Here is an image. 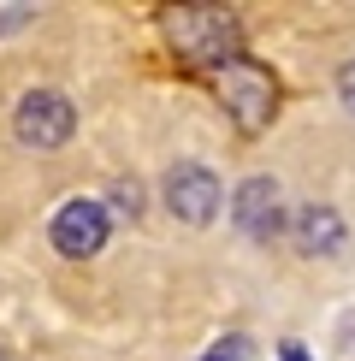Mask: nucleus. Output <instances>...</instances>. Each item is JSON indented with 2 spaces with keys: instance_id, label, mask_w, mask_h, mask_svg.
<instances>
[{
  "instance_id": "9",
  "label": "nucleus",
  "mask_w": 355,
  "mask_h": 361,
  "mask_svg": "<svg viewBox=\"0 0 355 361\" xmlns=\"http://www.w3.org/2000/svg\"><path fill=\"white\" fill-rule=\"evenodd\" d=\"M337 95H344V107L355 113V59H349L344 71H337Z\"/></svg>"
},
{
  "instance_id": "7",
  "label": "nucleus",
  "mask_w": 355,
  "mask_h": 361,
  "mask_svg": "<svg viewBox=\"0 0 355 361\" xmlns=\"http://www.w3.org/2000/svg\"><path fill=\"white\" fill-rule=\"evenodd\" d=\"M290 243L302 249V255H332V249H344V219H337V207H325V202L296 207V214H290Z\"/></svg>"
},
{
  "instance_id": "5",
  "label": "nucleus",
  "mask_w": 355,
  "mask_h": 361,
  "mask_svg": "<svg viewBox=\"0 0 355 361\" xmlns=\"http://www.w3.org/2000/svg\"><path fill=\"white\" fill-rule=\"evenodd\" d=\"M160 195H166L172 219H184V225H207L219 214V202H225L219 178L207 166H196V160H178V166L166 172V184H160Z\"/></svg>"
},
{
  "instance_id": "10",
  "label": "nucleus",
  "mask_w": 355,
  "mask_h": 361,
  "mask_svg": "<svg viewBox=\"0 0 355 361\" xmlns=\"http://www.w3.org/2000/svg\"><path fill=\"white\" fill-rule=\"evenodd\" d=\"M278 361H308V355H302V343H285V350H278Z\"/></svg>"
},
{
  "instance_id": "3",
  "label": "nucleus",
  "mask_w": 355,
  "mask_h": 361,
  "mask_svg": "<svg viewBox=\"0 0 355 361\" xmlns=\"http://www.w3.org/2000/svg\"><path fill=\"white\" fill-rule=\"evenodd\" d=\"M48 237H54V249L66 255V261H89V255L107 249V207H101L95 195H71V202H59Z\"/></svg>"
},
{
  "instance_id": "4",
  "label": "nucleus",
  "mask_w": 355,
  "mask_h": 361,
  "mask_svg": "<svg viewBox=\"0 0 355 361\" xmlns=\"http://www.w3.org/2000/svg\"><path fill=\"white\" fill-rule=\"evenodd\" d=\"M71 125H77V113H71V101L59 89H30L12 107V130H18L24 148H59L71 137Z\"/></svg>"
},
{
  "instance_id": "11",
  "label": "nucleus",
  "mask_w": 355,
  "mask_h": 361,
  "mask_svg": "<svg viewBox=\"0 0 355 361\" xmlns=\"http://www.w3.org/2000/svg\"><path fill=\"white\" fill-rule=\"evenodd\" d=\"M0 361H6V343H0Z\"/></svg>"
},
{
  "instance_id": "8",
  "label": "nucleus",
  "mask_w": 355,
  "mask_h": 361,
  "mask_svg": "<svg viewBox=\"0 0 355 361\" xmlns=\"http://www.w3.org/2000/svg\"><path fill=\"white\" fill-rule=\"evenodd\" d=\"M113 202H118V207H125V214H130V219H137V214H142V190H137V184H118V190H113Z\"/></svg>"
},
{
  "instance_id": "6",
  "label": "nucleus",
  "mask_w": 355,
  "mask_h": 361,
  "mask_svg": "<svg viewBox=\"0 0 355 361\" xmlns=\"http://www.w3.org/2000/svg\"><path fill=\"white\" fill-rule=\"evenodd\" d=\"M231 219H237V231H243L249 243H273V237L285 231V190H278L273 178H249V184H237Z\"/></svg>"
},
{
  "instance_id": "12",
  "label": "nucleus",
  "mask_w": 355,
  "mask_h": 361,
  "mask_svg": "<svg viewBox=\"0 0 355 361\" xmlns=\"http://www.w3.org/2000/svg\"><path fill=\"white\" fill-rule=\"evenodd\" d=\"M207 361H225V355H207Z\"/></svg>"
},
{
  "instance_id": "1",
  "label": "nucleus",
  "mask_w": 355,
  "mask_h": 361,
  "mask_svg": "<svg viewBox=\"0 0 355 361\" xmlns=\"http://www.w3.org/2000/svg\"><path fill=\"white\" fill-rule=\"evenodd\" d=\"M160 30L178 48V59L201 71H231L243 59V42H237V18L225 6H166L160 12Z\"/></svg>"
},
{
  "instance_id": "2",
  "label": "nucleus",
  "mask_w": 355,
  "mask_h": 361,
  "mask_svg": "<svg viewBox=\"0 0 355 361\" xmlns=\"http://www.w3.org/2000/svg\"><path fill=\"white\" fill-rule=\"evenodd\" d=\"M219 101H225V113L237 118V130H261L266 118H273V107H278V83H273L266 66L237 59L231 71H219Z\"/></svg>"
}]
</instances>
